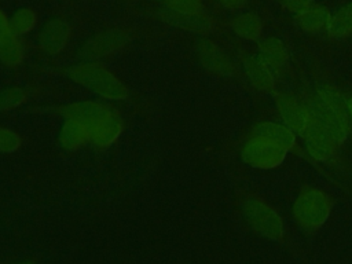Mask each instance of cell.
Listing matches in <instances>:
<instances>
[{"label": "cell", "instance_id": "5", "mask_svg": "<svg viewBox=\"0 0 352 264\" xmlns=\"http://www.w3.org/2000/svg\"><path fill=\"white\" fill-rule=\"evenodd\" d=\"M286 154L287 150L285 147L268 138L258 135H252L241 150L242 161L258 169H271L279 166L286 158Z\"/></svg>", "mask_w": 352, "mask_h": 264}, {"label": "cell", "instance_id": "16", "mask_svg": "<svg viewBox=\"0 0 352 264\" xmlns=\"http://www.w3.org/2000/svg\"><path fill=\"white\" fill-rule=\"evenodd\" d=\"M252 135H258L268 138L282 147H285L287 151L296 148V133L287 128L285 124H278L272 121H265V122H258L257 125L253 126Z\"/></svg>", "mask_w": 352, "mask_h": 264}, {"label": "cell", "instance_id": "26", "mask_svg": "<svg viewBox=\"0 0 352 264\" xmlns=\"http://www.w3.org/2000/svg\"><path fill=\"white\" fill-rule=\"evenodd\" d=\"M311 3H312V0H282L283 7L296 14L309 8Z\"/></svg>", "mask_w": 352, "mask_h": 264}, {"label": "cell", "instance_id": "13", "mask_svg": "<svg viewBox=\"0 0 352 264\" xmlns=\"http://www.w3.org/2000/svg\"><path fill=\"white\" fill-rule=\"evenodd\" d=\"M243 70L249 82L258 91H272L275 87V70L260 56H248L243 60Z\"/></svg>", "mask_w": 352, "mask_h": 264}, {"label": "cell", "instance_id": "17", "mask_svg": "<svg viewBox=\"0 0 352 264\" xmlns=\"http://www.w3.org/2000/svg\"><path fill=\"white\" fill-rule=\"evenodd\" d=\"M260 56L278 73L287 62V50L286 45L275 37L264 38L258 43Z\"/></svg>", "mask_w": 352, "mask_h": 264}, {"label": "cell", "instance_id": "14", "mask_svg": "<svg viewBox=\"0 0 352 264\" xmlns=\"http://www.w3.org/2000/svg\"><path fill=\"white\" fill-rule=\"evenodd\" d=\"M161 19L177 29H183L194 33H206L212 29V19L202 12L197 14H179L162 8L160 11Z\"/></svg>", "mask_w": 352, "mask_h": 264}, {"label": "cell", "instance_id": "18", "mask_svg": "<svg viewBox=\"0 0 352 264\" xmlns=\"http://www.w3.org/2000/svg\"><path fill=\"white\" fill-rule=\"evenodd\" d=\"M231 29L234 33L246 40H258L263 32L261 19L253 12H245L235 16L231 21Z\"/></svg>", "mask_w": 352, "mask_h": 264}, {"label": "cell", "instance_id": "21", "mask_svg": "<svg viewBox=\"0 0 352 264\" xmlns=\"http://www.w3.org/2000/svg\"><path fill=\"white\" fill-rule=\"evenodd\" d=\"M327 33L333 38H341L352 33V3L340 8L330 16L327 23Z\"/></svg>", "mask_w": 352, "mask_h": 264}, {"label": "cell", "instance_id": "27", "mask_svg": "<svg viewBox=\"0 0 352 264\" xmlns=\"http://www.w3.org/2000/svg\"><path fill=\"white\" fill-rule=\"evenodd\" d=\"M11 34V29H10V21L8 16L6 15V12L0 8V43L7 38Z\"/></svg>", "mask_w": 352, "mask_h": 264}, {"label": "cell", "instance_id": "25", "mask_svg": "<svg viewBox=\"0 0 352 264\" xmlns=\"http://www.w3.org/2000/svg\"><path fill=\"white\" fill-rule=\"evenodd\" d=\"M19 146H21V136L10 128L0 126V153L11 154L16 151Z\"/></svg>", "mask_w": 352, "mask_h": 264}, {"label": "cell", "instance_id": "7", "mask_svg": "<svg viewBox=\"0 0 352 264\" xmlns=\"http://www.w3.org/2000/svg\"><path fill=\"white\" fill-rule=\"evenodd\" d=\"M305 142V148L308 154L316 161H327L334 157L336 150L338 147L337 142L331 136V133L322 126L318 121L309 117L308 125L304 129L302 135Z\"/></svg>", "mask_w": 352, "mask_h": 264}, {"label": "cell", "instance_id": "11", "mask_svg": "<svg viewBox=\"0 0 352 264\" xmlns=\"http://www.w3.org/2000/svg\"><path fill=\"white\" fill-rule=\"evenodd\" d=\"M111 111V107L100 100H82L73 102L59 109V113L63 118L76 120L85 124L87 126L95 125L99 120L107 116Z\"/></svg>", "mask_w": 352, "mask_h": 264}, {"label": "cell", "instance_id": "23", "mask_svg": "<svg viewBox=\"0 0 352 264\" xmlns=\"http://www.w3.org/2000/svg\"><path fill=\"white\" fill-rule=\"evenodd\" d=\"M28 99V92L19 85H10L0 89V111H10L19 107Z\"/></svg>", "mask_w": 352, "mask_h": 264}, {"label": "cell", "instance_id": "19", "mask_svg": "<svg viewBox=\"0 0 352 264\" xmlns=\"http://www.w3.org/2000/svg\"><path fill=\"white\" fill-rule=\"evenodd\" d=\"M296 21L302 30L308 33H315L327 28V23L330 21V14L323 7H309L298 12L296 16Z\"/></svg>", "mask_w": 352, "mask_h": 264}, {"label": "cell", "instance_id": "6", "mask_svg": "<svg viewBox=\"0 0 352 264\" xmlns=\"http://www.w3.org/2000/svg\"><path fill=\"white\" fill-rule=\"evenodd\" d=\"M129 41V37L122 29H106L92 34L87 38L80 50L78 55L82 60L96 62L102 58L110 56L121 51Z\"/></svg>", "mask_w": 352, "mask_h": 264}, {"label": "cell", "instance_id": "15", "mask_svg": "<svg viewBox=\"0 0 352 264\" xmlns=\"http://www.w3.org/2000/svg\"><path fill=\"white\" fill-rule=\"evenodd\" d=\"M89 142V126L76 120L65 118L58 132V143L63 150L74 151Z\"/></svg>", "mask_w": 352, "mask_h": 264}, {"label": "cell", "instance_id": "4", "mask_svg": "<svg viewBox=\"0 0 352 264\" xmlns=\"http://www.w3.org/2000/svg\"><path fill=\"white\" fill-rule=\"evenodd\" d=\"M305 106L309 117L318 121L322 126H324L331 133L337 144L344 143L352 126V120L348 113H344L337 107L331 106L318 94L311 96Z\"/></svg>", "mask_w": 352, "mask_h": 264}, {"label": "cell", "instance_id": "3", "mask_svg": "<svg viewBox=\"0 0 352 264\" xmlns=\"http://www.w3.org/2000/svg\"><path fill=\"white\" fill-rule=\"evenodd\" d=\"M241 208L245 220L256 232L275 241L283 236V221L280 216L263 199L249 195L242 201Z\"/></svg>", "mask_w": 352, "mask_h": 264}, {"label": "cell", "instance_id": "1", "mask_svg": "<svg viewBox=\"0 0 352 264\" xmlns=\"http://www.w3.org/2000/svg\"><path fill=\"white\" fill-rule=\"evenodd\" d=\"M65 74L73 82L94 92L106 100H124L128 98L126 85L99 62L81 60L69 66Z\"/></svg>", "mask_w": 352, "mask_h": 264}, {"label": "cell", "instance_id": "12", "mask_svg": "<svg viewBox=\"0 0 352 264\" xmlns=\"http://www.w3.org/2000/svg\"><path fill=\"white\" fill-rule=\"evenodd\" d=\"M122 131V118L114 110H111L107 116L89 128V143L98 148H107L118 140Z\"/></svg>", "mask_w": 352, "mask_h": 264}, {"label": "cell", "instance_id": "9", "mask_svg": "<svg viewBox=\"0 0 352 264\" xmlns=\"http://www.w3.org/2000/svg\"><path fill=\"white\" fill-rule=\"evenodd\" d=\"M72 36V28L63 18L48 19L38 32L37 43L48 55H56L65 50Z\"/></svg>", "mask_w": 352, "mask_h": 264}, {"label": "cell", "instance_id": "10", "mask_svg": "<svg viewBox=\"0 0 352 264\" xmlns=\"http://www.w3.org/2000/svg\"><path fill=\"white\" fill-rule=\"evenodd\" d=\"M275 100L283 124L294 133L302 135L309 121V113L307 110V106L300 103L293 95L285 92L276 94Z\"/></svg>", "mask_w": 352, "mask_h": 264}, {"label": "cell", "instance_id": "24", "mask_svg": "<svg viewBox=\"0 0 352 264\" xmlns=\"http://www.w3.org/2000/svg\"><path fill=\"white\" fill-rule=\"evenodd\" d=\"M165 10L179 14H197L202 11L201 0H161Z\"/></svg>", "mask_w": 352, "mask_h": 264}, {"label": "cell", "instance_id": "2", "mask_svg": "<svg viewBox=\"0 0 352 264\" xmlns=\"http://www.w3.org/2000/svg\"><path fill=\"white\" fill-rule=\"evenodd\" d=\"M331 210L329 195L319 188L302 190L293 204V217L305 230L314 231L324 224Z\"/></svg>", "mask_w": 352, "mask_h": 264}, {"label": "cell", "instance_id": "20", "mask_svg": "<svg viewBox=\"0 0 352 264\" xmlns=\"http://www.w3.org/2000/svg\"><path fill=\"white\" fill-rule=\"evenodd\" d=\"M25 56V48L21 38L15 34H10L0 43V62L7 67H16L22 63Z\"/></svg>", "mask_w": 352, "mask_h": 264}, {"label": "cell", "instance_id": "22", "mask_svg": "<svg viewBox=\"0 0 352 264\" xmlns=\"http://www.w3.org/2000/svg\"><path fill=\"white\" fill-rule=\"evenodd\" d=\"M8 21H10L11 33L21 37L30 33L34 29L37 23V15L34 10L29 7H22L14 11L12 15L8 18Z\"/></svg>", "mask_w": 352, "mask_h": 264}, {"label": "cell", "instance_id": "28", "mask_svg": "<svg viewBox=\"0 0 352 264\" xmlns=\"http://www.w3.org/2000/svg\"><path fill=\"white\" fill-rule=\"evenodd\" d=\"M220 6H223L224 8H228V10H236V8H241L243 7L248 0H216Z\"/></svg>", "mask_w": 352, "mask_h": 264}, {"label": "cell", "instance_id": "8", "mask_svg": "<svg viewBox=\"0 0 352 264\" xmlns=\"http://www.w3.org/2000/svg\"><path fill=\"white\" fill-rule=\"evenodd\" d=\"M197 55L201 65L212 74L220 77H231L235 74V65L216 43L208 38L198 40Z\"/></svg>", "mask_w": 352, "mask_h": 264}, {"label": "cell", "instance_id": "29", "mask_svg": "<svg viewBox=\"0 0 352 264\" xmlns=\"http://www.w3.org/2000/svg\"><path fill=\"white\" fill-rule=\"evenodd\" d=\"M348 111H349V117L352 120V96L348 98Z\"/></svg>", "mask_w": 352, "mask_h": 264}]
</instances>
